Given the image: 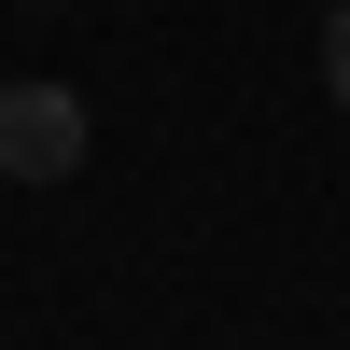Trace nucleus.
<instances>
[{
    "label": "nucleus",
    "instance_id": "1",
    "mask_svg": "<svg viewBox=\"0 0 350 350\" xmlns=\"http://www.w3.org/2000/svg\"><path fill=\"white\" fill-rule=\"evenodd\" d=\"M84 168V98L70 84H0V183H70Z\"/></svg>",
    "mask_w": 350,
    "mask_h": 350
},
{
    "label": "nucleus",
    "instance_id": "2",
    "mask_svg": "<svg viewBox=\"0 0 350 350\" xmlns=\"http://www.w3.org/2000/svg\"><path fill=\"white\" fill-rule=\"evenodd\" d=\"M323 84L350 98V0H336V28H323Z\"/></svg>",
    "mask_w": 350,
    "mask_h": 350
}]
</instances>
